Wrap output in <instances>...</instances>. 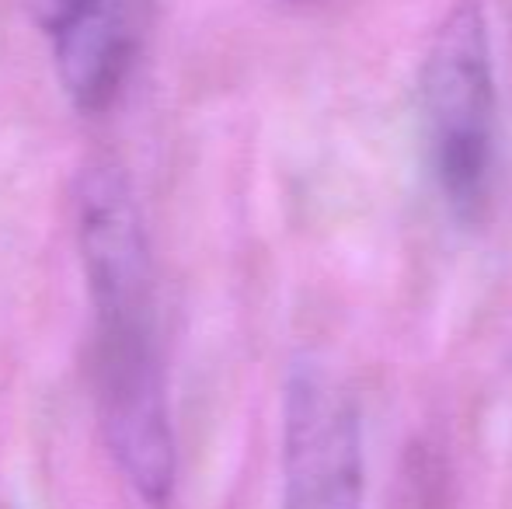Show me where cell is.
<instances>
[{
	"label": "cell",
	"mask_w": 512,
	"mask_h": 509,
	"mask_svg": "<svg viewBox=\"0 0 512 509\" xmlns=\"http://www.w3.org/2000/svg\"><path fill=\"white\" fill-rule=\"evenodd\" d=\"M363 426L349 387L300 363L283 405V509H363Z\"/></svg>",
	"instance_id": "3957f363"
},
{
	"label": "cell",
	"mask_w": 512,
	"mask_h": 509,
	"mask_svg": "<svg viewBox=\"0 0 512 509\" xmlns=\"http://www.w3.org/2000/svg\"><path fill=\"white\" fill-rule=\"evenodd\" d=\"M74 224L95 311V401L115 464L154 509L175 492V433L157 349L154 258L143 213L112 161L81 171Z\"/></svg>",
	"instance_id": "6da1fadb"
},
{
	"label": "cell",
	"mask_w": 512,
	"mask_h": 509,
	"mask_svg": "<svg viewBox=\"0 0 512 509\" xmlns=\"http://www.w3.org/2000/svg\"><path fill=\"white\" fill-rule=\"evenodd\" d=\"M293 4H304V0H293Z\"/></svg>",
	"instance_id": "5b68a950"
},
{
	"label": "cell",
	"mask_w": 512,
	"mask_h": 509,
	"mask_svg": "<svg viewBox=\"0 0 512 509\" xmlns=\"http://www.w3.org/2000/svg\"><path fill=\"white\" fill-rule=\"evenodd\" d=\"M67 98L81 112L112 109L147 39L150 0H35Z\"/></svg>",
	"instance_id": "277c9868"
},
{
	"label": "cell",
	"mask_w": 512,
	"mask_h": 509,
	"mask_svg": "<svg viewBox=\"0 0 512 509\" xmlns=\"http://www.w3.org/2000/svg\"><path fill=\"white\" fill-rule=\"evenodd\" d=\"M425 147L446 206L460 220L485 210L495 168V67L485 14L460 0L429 42L418 74Z\"/></svg>",
	"instance_id": "7a4b0ae2"
}]
</instances>
